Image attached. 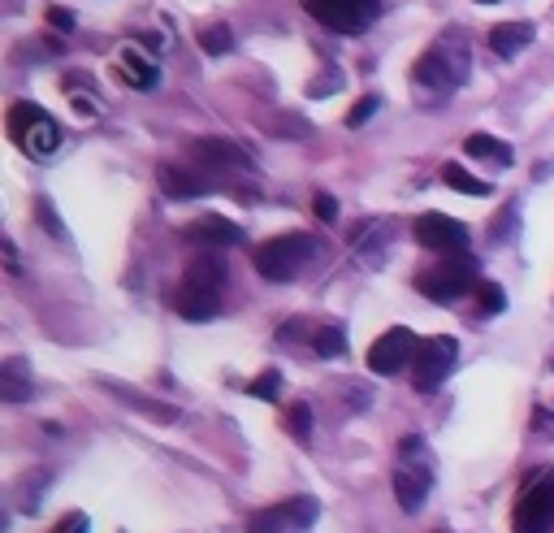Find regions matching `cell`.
Returning <instances> with one entry per match:
<instances>
[{
  "instance_id": "cell-1",
  "label": "cell",
  "mask_w": 554,
  "mask_h": 533,
  "mask_svg": "<svg viewBox=\"0 0 554 533\" xmlns=\"http://www.w3.org/2000/svg\"><path fill=\"white\" fill-rule=\"evenodd\" d=\"M468 74H472V52H468V39L459 35V31L442 35L438 44H433L425 57L416 61V70H412L416 83H420V87H433V91H455V87H464Z\"/></svg>"
},
{
  "instance_id": "cell-2",
  "label": "cell",
  "mask_w": 554,
  "mask_h": 533,
  "mask_svg": "<svg viewBox=\"0 0 554 533\" xmlns=\"http://www.w3.org/2000/svg\"><path fill=\"white\" fill-rule=\"evenodd\" d=\"M9 139L18 143L26 156L44 161V156H52L61 148L65 130L48 109H39V104H31V100H18V104H9Z\"/></svg>"
},
{
  "instance_id": "cell-3",
  "label": "cell",
  "mask_w": 554,
  "mask_h": 533,
  "mask_svg": "<svg viewBox=\"0 0 554 533\" xmlns=\"http://www.w3.org/2000/svg\"><path fill=\"white\" fill-rule=\"evenodd\" d=\"M316 252H321V243H316L312 234H277V239L256 247L252 265H256L260 278L290 282V278H299V273H303V265H312Z\"/></svg>"
},
{
  "instance_id": "cell-4",
  "label": "cell",
  "mask_w": 554,
  "mask_h": 533,
  "mask_svg": "<svg viewBox=\"0 0 554 533\" xmlns=\"http://www.w3.org/2000/svg\"><path fill=\"white\" fill-rule=\"evenodd\" d=\"M477 260L464 256V252H451L438 265H429L425 273H416V291L433 299V304H451V299L477 291Z\"/></svg>"
},
{
  "instance_id": "cell-5",
  "label": "cell",
  "mask_w": 554,
  "mask_h": 533,
  "mask_svg": "<svg viewBox=\"0 0 554 533\" xmlns=\"http://www.w3.org/2000/svg\"><path fill=\"white\" fill-rule=\"evenodd\" d=\"M429 486H433V468H429L425 442H420L416 434H407V438L399 442V468H394V499H399L403 512H416V507H425Z\"/></svg>"
},
{
  "instance_id": "cell-6",
  "label": "cell",
  "mask_w": 554,
  "mask_h": 533,
  "mask_svg": "<svg viewBox=\"0 0 554 533\" xmlns=\"http://www.w3.org/2000/svg\"><path fill=\"white\" fill-rule=\"evenodd\" d=\"M554 529V468H537L524 481L511 507V533H550Z\"/></svg>"
},
{
  "instance_id": "cell-7",
  "label": "cell",
  "mask_w": 554,
  "mask_h": 533,
  "mask_svg": "<svg viewBox=\"0 0 554 533\" xmlns=\"http://www.w3.org/2000/svg\"><path fill=\"white\" fill-rule=\"evenodd\" d=\"M416 369H412V386L420 390V395H433L446 377H451L455 369V360H459V343L451 334H429V338H420V347H416Z\"/></svg>"
},
{
  "instance_id": "cell-8",
  "label": "cell",
  "mask_w": 554,
  "mask_h": 533,
  "mask_svg": "<svg viewBox=\"0 0 554 533\" xmlns=\"http://www.w3.org/2000/svg\"><path fill=\"white\" fill-rule=\"evenodd\" d=\"M303 9L334 35H364L381 5L377 0H303Z\"/></svg>"
},
{
  "instance_id": "cell-9",
  "label": "cell",
  "mask_w": 554,
  "mask_h": 533,
  "mask_svg": "<svg viewBox=\"0 0 554 533\" xmlns=\"http://www.w3.org/2000/svg\"><path fill=\"white\" fill-rule=\"evenodd\" d=\"M316 516H321V503L299 494V499H286V503H273L265 512H256L247 520V533H303L316 525Z\"/></svg>"
},
{
  "instance_id": "cell-10",
  "label": "cell",
  "mask_w": 554,
  "mask_h": 533,
  "mask_svg": "<svg viewBox=\"0 0 554 533\" xmlns=\"http://www.w3.org/2000/svg\"><path fill=\"white\" fill-rule=\"evenodd\" d=\"M113 74L135 91H152L156 83H161V61H156V52L148 44L126 39V44L113 52Z\"/></svg>"
},
{
  "instance_id": "cell-11",
  "label": "cell",
  "mask_w": 554,
  "mask_h": 533,
  "mask_svg": "<svg viewBox=\"0 0 554 533\" xmlns=\"http://www.w3.org/2000/svg\"><path fill=\"white\" fill-rule=\"evenodd\" d=\"M416 347H420V343H416V334L407 330V325H394V330H386L373 347H368V369H373L377 377H394V373H403L407 364H412Z\"/></svg>"
},
{
  "instance_id": "cell-12",
  "label": "cell",
  "mask_w": 554,
  "mask_h": 533,
  "mask_svg": "<svg viewBox=\"0 0 554 533\" xmlns=\"http://www.w3.org/2000/svg\"><path fill=\"white\" fill-rule=\"evenodd\" d=\"M412 234H416L420 247H429V252H464L468 247V226L459 217H446V213H420Z\"/></svg>"
},
{
  "instance_id": "cell-13",
  "label": "cell",
  "mask_w": 554,
  "mask_h": 533,
  "mask_svg": "<svg viewBox=\"0 0 554 533\" xmlns=\"http://www.w3.org/2000/svg\"><path fill=\"white\" fill-rule=\"evenodd\" d=\"M169 308L187 321H213L221 312V291H200V286L178 282L174 291H169Z\"/></svg>"
},
{
  "instance_id": "cell-14",
  "label": "cell",
  "mask_w": 554,
  "mask_h": 533,
  "mask_svg": "<svg viewBox=\"0 0 554 533\" xmlns=\"http://www.w3.org/2000/svg\"><path fill=\"white\" fill-rule=\"evenodd\" d=\"M61 91H65V100H70V109L78 117H100L104 113V96H100V87H96V78H91L87 70H70L61 78Z\"/></svg>"
},
{
  "instance_id": "cell-15",
  "label": "cell",
  "mask_w": 554,
  "mask_h": 533,
  "mask_svg": "<svg viewBox=\"0 0 554 533\" xmlns=\"http://www.w3.org/2000/svg\"><path fill=\"white\" fill-rule=\"evenodd\" d=\"M191 156L200 165H213V169H230V165H252V152L239 148L230 139H195L191 143Z\"/></svg>"
},
{
  "instance_id": "cell-16",
  "label": "cell",
  "mask_w": 554,
  "mask_h": 533,
  "mask_svg": "<svg viewBox=\"0 0 554 533\" xmlns=\"http://www.w3.org/2000/svg\"><path fill=\"white\" fill-rule=\"evenodd\" d=\"M187 239L208 243V247H234V243L243 239V230L234 226V221H226V217L208 213V217H200V221H191V226H187Z\"/></svg>"
},
{
  "instance_id": "cell-17",
  "label": "cell",
  "mask_w": 554,
  "mask_h": 533,
  "mask_svg": "<svg viewBox=\"0 0 554 533\" xmlns=\"http://www.w3.org/2000/svg\"><path fill=\"white\" fill-rule=\"evenodd\" d=\"M156 178H161V191L169 195V200H200L204 195V178L191 174L187 165H161L156 169Z\"/></svg>"
},
{
  "instance_id": "cell-18",
  "label": "cell",
  "mask_w": 554,
  "mask_h": 533,
  "mask_svg": "<svg viewBox=\"0 0 554 533\" xmlns=\"http://www.w3.org/2000/svg\"><path fill=\"white\" fill-rule=\"evenodd\" d=\"M182 282L200 286V291H221V286H226V260L213 256V252L195 256L191 265H187V273H182Z\"/></svg>"
},
{
  "instance_id": "cell-19",
  "label": "cell",
  "mask_w": 554,
  "mask_h": 533,
  "mask_svg": "<svg viewBox=\"0 0 554 533\" xmlns=\"http://www.w3.org/2000/svg\"><path fill=\"white\" fill-rule=\"evenodd\" d=\"M533 22H498L490 31V48L498 52V57H520V48L533 44Z\"/></svg>"
},
{
  "instance_id": "cell-20",
  "label": "cell",
  "mask_w": 554,
  "mask_h": 533,
  "mask_svg": "<svg viewBox=\"0 0 554 533\" xmlns=\"http://www.w3.org/2000/svg\"><path fill=\"white\" fill-rule=\"evenodd\" d=\"M0 399H5V403H26V399H31V377H26V364L18 356L5 360V369H0Z\"/></svg>"
},
{
  "instance_id": "cell-21",
  "label": "cell",
  "mask_w": 554,
  "mask_h": 533,
  "mask_svg": "<svg viewBox=\"0 0 554 533\" xmlns=\"http://www.w3.org/2000/svg\"><path fill=\"white\" fill-rule=\"evenodd\" d=\"M464 152L468 156H477V161H494V165H516V156H511V148L503 139H494V135H468L464 139Z\"/></svg>"
},
{
  "instance_id": "cell-22",
  "label": "cell",
  "mask_w": 554,
  "mask_h": 533,
  "mask_svg": "<svg viewBox=\"0 0 554 533\" xmlns=\"http://www.w3.org/2000/svg\"><path fill=\"white\" fill-rule=\"evenodd\" d=\"M442 182H446V187H455L459 195H494V187H490V182H481V178H472L468 174V169L464 165H442Z\"/></svg>"
},
{
  "instance_id": "cell-23",
  "label": "cell",
  "mask_w": 554,
  "mask_h": 533,
  "mask_svg": "<svg viewBox=\"0 0 554 533\" xmlns=\"http://www.w3.org/2000/svg\"><path fill=\"white\" fill-rule=\"evenodd\" d=\"M200 48L208 52V57H226V52L234 48L230 26H226V22H208L204 31H200Z\"/></svg>"
},
{
  "instance_id": "cell-24",
  "label": "cell",
  "mask_w": 554,
  "mask_h": 533,
  "mask_svg": "<svg viewBox=\"0 0 554 533\" xmlns=\"http://www.w3.org/2000/svg\"><path fill=\"white\" fill-rule=\"evenodd\" d=\"M282 425L290 429V438L308 442L312 438V408H308V403H290V408L282 412Z\"/></svg>"
},
{
  "instance_id": "cell-25",
  "label": "cell",
  "mask_w": 554,
  "mask_h": 533,
  "mask_svg": "<svg viewBox=\"0 0 554 533\" xmlns=\"http://www.w3.org/2000/svg\"><path fill=\"white\" fill-rule=\"evenodd\" d=\"M312 351H316V356L334 360V356H342V351H347V334H342L338 325H325V330L312 334Z\"/></svg>"
},
{
  "instance_id": "cell-26",
  "label": "cell",
  "mask_w": 554,
  "mask_h": 533,
  "mask_svg": "<svg viewBox=\"0 0 554 533\" xmlns=\"http://www.w3.org/2000/svg\"><path fill=\"white\" fill-rule=\"evenodd\" d=\"M117 395H122L130 408H139V412H148V416H156V421H178V408H156L152 399H143V395H135V390H126V386H117V382H109Z\"/></svg>"
},
{
  "instance_id": "cell-27",
  "label": "cell",
  "mask_w": 554,
  "mask_h": 533,
  "mask_svg": "<svg viewBox=\"0 0 554 533\" xmlns=\"http://www.w3.org/2000/svg\"><path fill=\"white\" fill-rule=\"evenodd\" d=\"M477 304H481V312H490V317H494V312L507 308V291L498 282H481L477 286Z\"/></svg>"
},
{
  "instance_id": "cell-28",
  "label": "cell",
  "mask_w": 554,
  "mask_h": 533,
  "mask_svg": "<svg viewBox=\"0 0 554 533\" xmlns=\"http://www.w3.org/2000/svg\"><path fill=\"white\" fill-rule=\"evenodd\" d=\"M35 217L44 221V230L52 234V239H65V226H61V217H57V208H52L48 195H39V200H35Z\"/></svg>"
},
{
  "instance_id": "cell-29",
  "label": "cell",
  "mask_w": 554,
  "mask_h": 533,
  "mask_svg": "<svg viewBox=\"0 0 554 533\" xmlns=\"http://www.w3.org/2000/svg\"><path fill=\"white\" fill-rule=\"evenodd\" d=\"M247 390H252L256 399H277V395H282V373H277V369H265Z\"/></svg>"
},
{
  "instance_id": "cell-30",
  "label": "cell",
  "mask_w": 554,
  "mask_h": 533,
  "mask_svg": "<svg viewBox=\"0 0 554 533\" xmlns=\"http://www.w3.org/2000/svg\"><path fill=\"white\" fill-rule=\"evenodd\" d=\"M377 109H381V100H377V96H360V100H355V109L347 113V126H364Z\"/></svg>"
},
{
  "instance_id": "cell-31",
  "label": "cell",
  "mask_w": 554,
  "mask_h": 533,
  "mask_svg": "<svg viewBox=\"0 0 554 533\" xmlns=\"http://www.w3.org/2000/svg\"><path fill=\"white\" fill-rule=\"evenodd\" d=\"M511 221H516V204H507L503 213L494 217V226H490V230H494V234H490V243H507V234H511Z\"/></svg>"
},
{
  "instance_id": "cell-32",
  "label": "cell",
  "mask_w": 554,
  "mask_h": 533,
  "mask_svg": "<svg viewBox=\"0 0 554 533\" xmlns=\"http://www.w3.org/2000/svg\"><path fill=\"white\" fill-rule=\"evenodd\" d=\"M338 83H342V74L334 70V65H329V70H325L321 78H312V87H308V91H312V96H329V91H334Z\"/></svg>"
},
{
  "instance_id": "cell-33",
  "label": "cell",
  "mask_w": 554,
  "mask_h": 533,
  "mask_svg": "<svg viewBox=\"0 0 554 533\" xmlns=\"http://www.w3.org/2000/svg\"><path fill=\"white\" fill-rule=\"evenodd\" d=\"M312 208H316V217H321V221H334L338 217V200H334V195H325V191L312 195Z\"/></svg>"
},
{
  "instance_id": "cell-34",
  "label": "cell",
  "mask_w": 554,
  "mask_h": 533,
  "mask_svg": "<svg viewBox=\"0 0 554 533\" xmlns=\"http://www.w3.org/2000/svg\"><path fill=\"white\" fill-rule=\"evenodd\" d=\"M273 130V135H290V139H303V135H308V130H303V122H299V117H282V126H269Z\"/></svg>"
},
{
  "instance_id": "cell-35",
  "label": "cell",
  "mask_w": 554,
  "mask_h": 533,
  "mask_svg": "<svg viewBox=\"0 0 554 533\" xmlns=\"http://www.w3.org/2000/svg\"><path fill=\"white\" fill-rule=\"evenodd\" d=\"M52 533H87V516H83V512L65 516V520H61V525H57V529H52Z\"/></svg>"
},
{
  "instance_id": "cell-36",
  "label": "cell",
  "mask_w": 554,
  "mask_h": 533,
  "mask_svg": "<svg viewBox=\"0 0 554 533\" xmlns=\"http://www.w3.org/2000/svg\"><path fill=\"white\" fill-rule=\"evenodd\" d=\"M48 22L57 26V31H74V13L70 9H48Z\"/></svg>"
},
{
  "instance_id": "cell-37",
  "label": "cell",
  "mask_w": 554,
  "mask_h": 533,
  "mask_svg": "<svg viewBox=\"0 0 554 533\" xmlns=\"http://www.w3.org/2000/svg\"><path fill=\"white\" fill-rule=\"evenodd\" d=\"M0 247H5V269H9V273H22V265H18V247H13V239H5Z\"/></svg>"
},
{
  "instance_id": "cell-38",
  "label": "cell",
  "mask_w": 554,
  "mask_h": 533,
  "mask_svg": "<svg viewBox=\"0 0 554 533\" xmlns=\"http://www.w3.org/2000/svg\"><path fill=\"white\" fill-rule=\"evenodd\" d=\"M477 5H498V0H477Z\"/></svg>"
}]
</instances>
